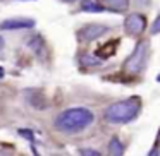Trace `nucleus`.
<instances>
[{
    "label": "nucleus",
    "mask_w": 160,
    "mask_h": 156,
    "mask_svg": "<svg viewBox=\"0 0 160 156\" xmlns=\"http://www.w3.org/2000/svg\"><path fill=\"white\" fill-rule=\"evenodd\" d=\"M93 120H95V115L91 110H88L84 106H74L60 111L53 120V125L59 132L76 134V132H81L86 127H90L93 124Z\"/></svg>",
    "instance_id": "f257e3e1"
},
{
    "label": "nucleus",
    "mask_w": 160,
    "mask_h": 156,
    "mask_svg": "<svg viewBox=\"0 0 160 156\" xmlns=\"http://www.w3.org/2000/svg\"><path fill=\"white\" fill-rule=\"evenodd\" d=\"M139 110H141V100L138 96L128 98L122 101H115V103L108 105L103 110V118L108 124H128V122L134 120L138 117Z\"/></svg>",
    "instance_id": "f03ea898"
},
{
    "label": "nucleus",
    "mask_w": 160,
    "mask_h": 156,
    "mask_svg": "<svg viewBox=\"0 0 160 156\" xmlns=\"http://www.w3.org/2000/svg\"><path fill=\"white\" fill-rule=\"evenodd\" d=\"M148 57H150V43L148 41H139L136 45L134 52L126 59L122 70L129 76H139L148 65Z\"/></svg>",
    "instance_id": "7ed1b4c3"
},
{
    "label": "nucleus",
    "mask_w": 160,
    "mask_h": 156,
    "mask_svg": "<svg viewBox=\"0 0 160 156\" xmlns=\"http://www.w3.org/2000/svg\"><path fill=\"white\" fill-rule=\"evenodd\" d=\"M146 29V17L143 14H131L124 21V31L129 36H139Z\"/></svg>",
    "instance_id": "20e7f679"
},
{
    "label": "nucleus",
    "mask_w": 160,
    "mask_h": 156,
    "mask_svg": "<svg viewBox=\"0 0 160 156\" xmlns=\"http://www.w3.org/2000/svg\"><path fill=\"white\" fill-rule=\"evenodd\" d=\"M105 33H107V26H103V24H86V26H83V28L79 29L78 38H79V41H83V43L95 41V40L100 38V36L105 35Z\"/></svg>",
    "instance_id": "39448f33"
},
{
    "label": "nucleus",
    "mask_w": 160,
    "mask_h": 156,
    "mask_svg": "<svg viewBox=\"0 0 160 156\" xmlns=\"http://www.w3.org/2000/svg\"><path fill=\"white\" fill-rule=\"evenodd\" d=\"M35 26L33 19H7L0 24V28L5 31H16V29H29Z\"/></svg>",
    "instance_id": "423d86ee"
},
{
    "label": "nucleus",
    "mask_w": 160,
    "mask_h": 156,
    "mask_svg": "<svg viewBox=\"0 0 160 156\" xmlns=\"http://www.w3.org/2000/svg\"><path fill=\"white\" fill-rule=\"evenodd\" d=\"M103 11L110 12H124L129 7V0H97Z\"/></svg>",
    "instance_id": "0eeeda50"
},
{
    "label": "nucleus",
    "mask_w": 160,
    "mask_h": 156,
    "mask_svg": "<svg viewBox=\"0 0 160 156\" xmlns=\"http://www.w3.org/2000/svg\"><path fill=\"white\" fill-rule=\"evenodd\" d=\"M100 62H102V59H98V57H95V55H90V53H84V55H81V57H79V64H81V67L98 65Z\"/></svg>",
    "instance_id": "6e6552de"
},
{
    "label": "nucleus",
    "mask_w": 160,
    "mask_h": 156,
    "mask_svg": "<svg viewBox=\"0 0 160 156\" xmlns=\"http://www.w3.org/2000/svg\"><path fill=\"white\" fill-rule=\"evenodd\" d=\"M108 151H110V154H114V156H121L122 153H124V148H122L121 141H119L117 137L110 139V142H108Z\"/></svg>",
    "instance_id": "1a4fd4ad"
},
{
    "label": "nucleus",
    "mask_w": 160,
    "mask_h": 156,
    "mask_svg": "<svg viewBox=\"0 0 160 156\" xmlns=\"http://www.w3.org/2000/svg\"><path fill=\"white\" fill-rule=\"evenodd\" d=\"M81 9L86 11V12H100V11H103L97 0H83V2H81Z\"/></svg>",
    "instance_id": "9d476101"
},
{
    "label": "nucleus",
    "mask_w": 160,
    "mask_h": 156,
    "mask_svg": "<svg viewBox=\"0 0 160 156\" xmlns=\"http://www.w3.org/2000/svg\"><path fill=\"white\" fill-rule=\"evenodd\" d=\"M81 154H83V156H88V154H93V156H98V154H100V153H98V151H95V149H81Z\"/></svg>",
    "instance_id": "9b49d317"
},
{
    "label": "nucleus",
    "mask_w": 160,
    "mask_h": 156,
    "mask_svg": "<svg viewBox=\"0 0 160 156\" xmlns=\"http://www.w3.org/2000/svg\"><path fill=\"white\" fill-rule=\"evenodd\" d=\"M158 24H160V19L157 17L155 22H153V26H152V35H157V33H158Z\"/></svg>",
    "instance_id": "f8f14e48"
},
{
    "label": "nucleus",
    "mask_w": 160,
    "mask_h": 156,
    "mask_svg": "<svg viewBox=\"0 0 160 156\" xmlns=\"http://www.w3.org/2000/svg\"><path fill=\"white\" fill-rule=\"evenodd\" d=\"M4 48V38H2V36H0V50Z\"/></svg>",
    "instance_id": "ddd939ff"
},
{
    "label": "nucleus",
    "mask_w": 160,
    "mask_h": 156,
    "mask_svg": "<svg viewBox=\"0 0 160 156\" xmlns=\"http://www.w3.org/2000/svg\"><path fill=\"white\" fill-rule=\"evenodd\" d=\"M64 2H76V0H64Z\"/></svg>",
    "instance_id": "4468645a"
}]
</instances>
